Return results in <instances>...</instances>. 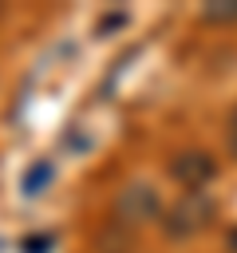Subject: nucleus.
I'll return each instance as SVG.
<instances>
[{"label": "nucleus", "instance_id": "nucleus-1", "mask_svg": "<svg viewBox=\"0 0 237 253\" xmlns=\"http://www.w3.org/2000/svg\"><path fill=\"white\" fill-rule=\"evenodd\" d=\"M209 217H213V202H209L201 190H190V194L170 210V233H174V237L194 233V229H201Z\"/></svg>", "mask_w": 237, "mask_h": 253}, {"label": "nucleus", "instance_id": "nucleus-2", "mask_svg": "<svg viewBox=\"0 0 237 253\" xmlns=\"http://www.w3.org/2000/svg\"><path fill=\"white\" fill-rule=\"evenodd\" d=\"M118 210L126 213V221H146V217L158 210V198L150 194V186H130V190H122Z\"/></svg>", "mask_w": 237, "mask_h": 253}, {"label": "nucleus", "instance_id": "nucleus-3", "mask_svg": "<svg viewBox=\"0 0 237 253\" xmlns=\"http://www.w3.org/2000/svg\"><path fill=\"white\" fill-rule=\"evenodd\" d=\"M174 174H178L182 182H190V186H198V182H205V178L213 174V162H209L205 154H186V158H178V166H174Z\"/></svg>", "mask_w": 237, "mask_h": 253}, {"label": "nucleus", "instance_id": "nucleus-4", "mask_svg": "<svg viewBox=\"0 0 237 253\" xmlns=\"http://www.w3.org/2000/svg\"><path fill=\"white\" fill-rule=\"evenodd\" d=\"M47 178H51V166H40L36 174H28V178H24V190H28V194H36V190H40Z\"/></svg>", "mask_w": 237, "mask_h": 253}]
</instances>
